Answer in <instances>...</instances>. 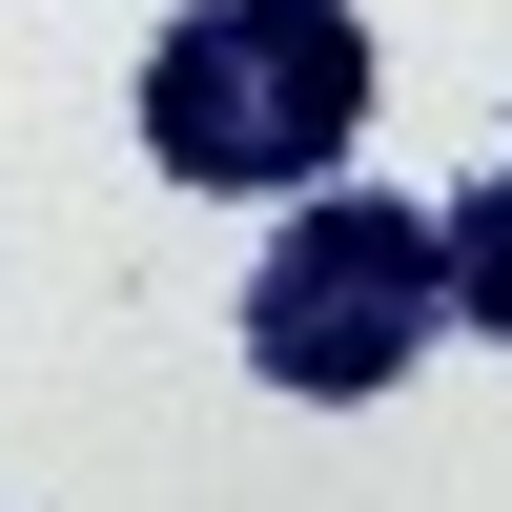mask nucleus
Returning a JSON list of instances; mask_svg holds the SVG:
<instances>
[{
  "label": "nucleus",
  "instance_id": "obj_3",
  "mask_svg": "<svg viewBox=\"0 0 512 512\" xmlns=\"http://www.w3.org/2000/svg\"><path fill=\"white\" fill-rule=\"evenodd\" d=\"M431 267H451V328L512 349V164H472V185L431 205Z\"/></svg>",
  "mask_w": 512,
  "mask_h": 512
},
{
  "label": "nucleus",
  "instance_id": "obj_2",
  "mask_svg": "<svg viewBox=\"0 0 512 512\" xmlns=\"http://www.w3.org/2000/svg\"><path fill=\"white\" fill-rule=\"evenodd\" d=\"M410 349H451V267H431V205H369V185H308L246 267V369L308 410H369Z\"/></svg>",
  "mask_w": 512,
  "mask_h": 512
},
{
  "label": "nucleus",
  "instance_id": "obj_1",
  "mask_svg": "<svg viewBox=\"0 0 512 512\" xmlns=\"http://www.w3.org/2000/svg\"><path fill=\"white\" fill-rule=\"evenodd\" d=\"M369 123V21L349 0H185L144 41V164L164 185H267L308 205Z\"/></svg>",
  "mask_w": 512,
  "mask_h": 512
}]
</instances>
